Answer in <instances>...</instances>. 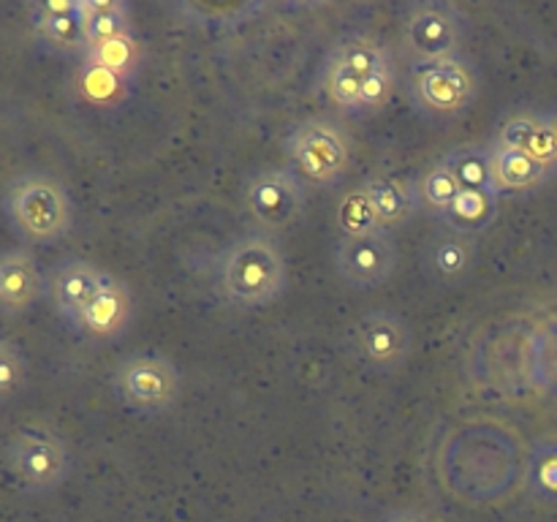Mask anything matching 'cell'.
I'll use <instances>...</instances> for the list:
<instances>
[{"label": "cell", "mask_w": 557, "mask_h": 522, "mask_svg": "<svg viewBox=\"0 0 557 522\" xmlns=\"http://www.w3.org/2000/svg\"><path fill=\"white\" fill-rule=\"evenodd\" d=\"M321 76H324V92L330 96V101L346 114H357L364 76L357 69H351L346 60L337 58L335 52L326 54L324 74Z\"/></svg>", "instance_id": "24"}, {"label": "cell", "mask_w": 557, "mask_h": 522, "mask_svg": "<svg viewBox=\"0 0 557 522\" xmlns=\"http://www.w3.org/2000/svg\"><path fill=\"white\" fill-rule=\"evenodd\" d=\"M3 465L22 493L47 495L69 482L74 460L65 440L54 430L22 424L5 444Z\"/></svg>", "instance_id": "7"}, {"label": "cell", "mask_w": 557, "mask_h": 522, "mask_svg": "<svg viewBox=\"0 0 557 522\" xmlns=\"http://www.w3.org/2000/svg\"><path fill=\"white\" fill-rule=\"evenodd\" d=\"M335 223L341 237H359V234L384 232L362 185L351 188L341 201H337Z\"/></svg>", "instance_id": "26"}, {"label": "cell", "mask_w": 557, "mask_h": 522, "mask_svg": "<svg viewBox=\"0 0 557 522\" xmlns=\"http://www.w3.org/2000/svg\"><path fill=\"white\" fill-rule=\"evenodd\" d=\"M109 384L120 406L136 417H163L183 395L177 362L156 351H136L120 359Z\"/></svg>", "instance_id": "6"}, {"label": "cell", "mask_w": 557, "mask_h": 522, "mask_svg": "<svg viewBox=\"0 0 557 522\" xmlns=\"http://www.w3.org/2000/svg\"><path fill=\"white\" fill-rule=\"evenodd\" d=\"M335 272L354 291H373L395 275L400 250L392 232H370L359 237H337L332 248Z\"/></svg>", "instance_id": "11"}, {"label": "cell", "mask_w": 557, "mask_h": 522, "mask_svg": "<svg viewBox=\"0 0 557 522\" xmlns=\"http://www.w3.org/2000/svg\"><path fill=\"white\" fill-rule=\"evenodd\" d=\"M525 484L536 500L557 506V438L539 440L525 462Z\"/></svg>", "instance_id": "23"}, {"label": "cell", "mask_w": 557, "mask_h": 522, "mask_svg": "<svg viewBox=\"0 0 557 522\" xmlns=\"http://www.w3.org/2000/svg\"><path fill=\"white\" fill-rule=\"evenodd\" d=\"M520 473V451L498 424H466L441 449L444 484L471 504L500 498Z\"/></svg>", "instance_id": "1"}, {"label": "cell", "mask_w": 557, "mask_h": 522, "mask_svg": "<svg viewBox=\"0 0 557 522\" xmlns=\"http://www.w3.org/2000/svg\"><path fill=\"white\" fill-rule=\"evenodd\" d=\"M498 210H500V199H495V196L468 194V190H460V199H457L455 210L449 212L444 226L457 228V232L476 237L479 232H484V228L498 217Z\"/></svg>", "instance_id": "25"}, {"label": "cell", "mask_w": 557, "mask_h": 522, "mask_svg": "<svg viewBox=\"0 0 557 522\" xmlns=\"http://www.w3.org/2000/svg\"><path fill=\"white\" fill-rule=\"evenodd\" d=\"M476 237L449 226L430 234L428 245H424V261H428L430 272L449 286H457L471 275L476 266Z\"/></svg>", "instance_id": "17"}, {"label": "cell", "mask_w": 557, "mask_h": 522, "mask_svg": "<svg viewBox=\"0 0 557 522\" xmlns=\"http://www.w3.org/2000/svg\"><path fill=\"white\" fill-rule=\"evenodd\" d=\"M27 381L25 353L16 343L0 340V397L20 395Z\"/></svg>", "instance_id": "29"}, {"label": "cell", "mask_w": 557, "mask_h": 522, "mask_svg": "<svg viewBox=\"0 0 557 522\" xmlns=\"http://www.w3.org/2000/svg\"><path fill=\"white\" fill-rule=\"evenodd\" d=\"M482 92V71L471 54L457 52L449 58L411 65L408 98L413 109L428 120H457L468 114Z\"/></svg>", "instance_id": "4"}, {"label": "cell", "mask_w": 557, "mask_h": 522, "mask_svg": "<svg viewBox=\"0 0 557 522\" xmlns=\"http://www.w3.org/2000/svg\"><path fill=\"white\" fill-rule=\"evenodd\" d=\"M107 275V270H101L92 261L79 259V256H69V259L58 261L47 272V297L52 302L54 313L69 321V324H74L82 310H85V304L103 286Z\"/></svg>", "instance_id": "14"}, {"label": "cell", "mask_w": 557, "mask_h": 522, "mask_svg": "<svg viewBox=\"0 0 557 522\" xmlns=\"http://www.w3.org/2000/svg\"><path fill=\"white\" fill-rule=\"evenodd\" d=\"M413 194H417L419 210L446 223L449 212L455 210L457 199H460V185L451 177L449 169L438 161L413 179Z\"/></svg>", "instance_id": "22"}, {"label": "cell", "mask_w": 557, "mask_h": 522, "mask_svg": "<svg viewBox=\"0 0 557 522\" xmlns=\"http://www.w3.org/2000/svg\"><path fill=\"white\" fill-rule=\"evenodd\" d=\"M359 185L368 194L384 232H395V228L406 226L413 212L419 210L413 179H403L397 174H370Z\"/></svg>", "instance_id": "18"}, {"label": "cell", "mask_w": 557, "mask_h": 522, "mask_svg": "<svg viewBox=\"0 0 557 522\" xmlns=\"http://www.w3.org/2000/svg\"><path fill=\"white\" fill-rule=\"evenodd\" d=\"M466 16L455 3L424 0L408 5L400 22V47L408 63H430L462 52Z\"/></svg>", "instance_id": "10"}, {"label": "cell", "mask_w": 557, "mask_h": 522, "mask_svg": "<svg viewBox=\"0 0 557 522\" xmlns=\"http://www.w3.org/2000/svg\"><path fill=\"white\" fill-rule=\"evenodd\" d=\"M346 351L368 373H397L411 359L413 330L395 310H368L348 326Z\"/></svg>", "instance_id": "8"}, {"label": "cell", "mask_w": 557, "mask_h": 522, "mask_svg": "<svg viewBox=\"0 0 557 522\" xmlns=\"http://www.w3.org/2000/svg\"><path fill=\"white\" fill-rule=\"evenodd\" d=\"M134 321V291L125 281L109 272L103 286L98 288L96 297L85 304L79 319L74 321V330L82 337L96 343L117 340Z\"/></svg>", "instance_id": "13"}, {"label": "cell", "mask_w": 557, "mask_h": 522, "mask_svg": "<svg viewBox=\"0 0 557 522\" xmlns=\"http://www.w3.org/2000/svg\"><path fill=\"white\" fill-rule=\"evenodd\" d=\"M493 145L511 147V150H522L533 158V161L544 163L547 169L557 172V134L553 114L542 112H515L498 125L493 134Z\"/></svg>", "instance_id": "16"}, {"label": "cell", "mask_w": 557, "mask_h": 522, "mask_svg": "<svg viewBox=\"0 0 557 522\" xmlns=\"http://www.w3.org/2000/svg\"><path fill=\"white\" fill-rule=\"evenodd\" d=\"M261 9H264L261 3H223V5L183 3V5H177V11L188 14V20H194L196 25H207V27L245 25L250 16L261 14Z\"/></svg>", "instance_id": "27"}, {"label": "cell", "mask_w": 557, "mask_h": 522, "mask_svg": "<svg viewBox=\"0 0 557 522\" xmlns=\"http://www.w3.org/2000/svg\"><path fill=\"white\" fill-rule=\"evenodd\" d=\"M87 49L134 36L131 9L123 0H82Z\"/></svg>", "instance_id": "21"}, {"label": "cell", "mask_w": 557, "mask_h": 522, "mask_svg": "<svg viewBox=\"0 0 557 522\" xmlns=\"http://www.w3.org/2000/svg\"><path fill=\"white\" fill-rule=\"evenodd\" d=\"M245 210L259 232L275 237L302 221L308 185L288 166H261L245 183Z\"/></svg>", "instance_id": "9"}, {"label": "cell", "mask_w": 557, "mask_h": 522, "mask_svg": "<svg viewBox=\"0 0 557 522\" xmlns=\"http://www.w3.org/2000/svg\"><path fill=\"white\" fill-rule=\"evenodd\" d=\"M395 87H397L395 58H386L373 74L364 76L357 117H364V114H379L381 109L389 107L392 96H395Z\"/></svg>", "instance_id": "28"}, {"label": "cell", "mask_w": 557, "mask_h": 522, "mask_svg": "<svg viewBox=\"0 0 557 522\" xmlns=\"http://www.w3.org/2000/svg\"><path fill=\"white\" fill-rule=\"evenodd\" d=\"M490 145V161H493V177L498 185L500 194H528V190H536L553 177V169H547L544 163L533 161L528 152L511 150V147Z\"/></svg>", "instance_id": "19"}, {"label": "cell", "mask_w": 557, "mask_h": 522, "mask_svg": "<svg viewBox=\"0 0 557 522\" xmlns=\"http://www.w3.org/2000/svg\"><path fill=\"white\" fill-rule=\"evenodd\" d=\"M218 291L232 308L256 310L275 302L288 286V261L272 234H237L215 261Z\"/></svg>", "instance_id": "2"}, {"label": "cell", "mask_w": 557, "mask_h": 522, "mask_svg": "<svg viewBox=\"0 0 557 522\" xmlns=\"http://www.w3.org/2000/svg\"><path fill=\"white\" fill-rule=\"evenodd\" d=\"M549 114H553V123H555V134H557V109H555V112H549Z\"/></svg>", "instance_id": "31"}, {"label": "cell", "mask_w": 557, "mask_h": 522, "mask_svg": "<svg viewBox=\"0 0 557 522\" xmlns=\"http://www.w3.org/2000/svg\"><path fill=\"white\" fill-rule=\"evenodd\" d=\"M27 20L44 52L79 60L87 52L82 0H38L27 5Z\"/></svg>", "instance_id": "12"}, {"label": "cell", "mask_w": 557, "mask_h": 522, "mask_svg": "<svg viewBox=\"0 0 557 522\" xmlns=\"http://www.w3.org/2000/svg\"><path fill=\"white\" fill-rule=\"evenodd\" d=\"M3 215L25 245L52 248L74 228V199L58 177L47 172H25L3 190Z\"/></svg>", "instance_id": "3"}, {"label": "cell", "mask_w": 557, "mask_h": 522, "mask_svg": "<svg viewBox=\"0 0 557 522\" xmlns=\"http://www.w3.org/2000/svg\"><path fill=\"white\" fill-rule=\"evenodd\" d=\"M47 297V272L27 248L0 250V315H22Z\"/></svg>", "instance_id": "15"}, {"label": "cell", "mask_w": 557, "mask_h": 522, "mask_svg": "<svg viewBox=\"0 0 557 522\" xmlns=\"http://www.w3.org/2000/svg\"><path fill=\"white\" fill-rule=\"evenodd\" d=\"M379 522H438V520H433V517L424 514V511L419 509H397L381 517Z\"/></svg>", "instance_id": "30"}, {"label": "cell", "mask_w": 557, "mask_h": 522, "mask_svg": "<svg viewBox=\"0 0 557 522\" xmlns=\"http://www.w3.org/2000/svg\"><path fill=\"white\" fill-rule=\"evenodd\" d=\"M441 163L449 169L451 177L460 185V190L500 199V190L493 177V161H490V145L451 147V150L441 158Z\"/></svg>", "instance_id": "20"}, {"label": "cell", "mask_w": 557, "mask_h": 522, "mask_svg": "<svg viewBox=\"0 0 557 522\" xmlns=\"http://www.w3.org/2000/svg\"><path fill=\"white\" fill-rule=\"evenodd\" d=\"M288 169L313 188H332L351 169V136L335 117H308L294 125L283 139Z\"/></svg>", "instance_id": "5"}]
</instances>
